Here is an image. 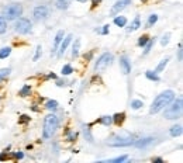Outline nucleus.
I'll return each instance as SVG.
<instances>
[{
  "label": "nucleus",
  "instance_id": "nucleus-1",
  "mask_svg": "<svg viewBox=\"0 0 183 163\" xmlns=\"http://www.w3.org/2000/svg\"><path fill=\"white\" fill-rule=\"evenodd\" d=\"M173 98H175V91L173 90H165V91H162V93H159V94L155 97L154 101H152V104H151L149 114H158V112H161L169 103L172 101Z\"/></svg>",
  "mask_w": 183,
  "mask_h": 163
},
{
  "label": "nucleus",
  "instance_id": "nucleus-2",
  "mask_svg": "<svg viewBox=\"0 0 183 163\" xmlns=\"http://www.w3.org/2000/svg\"><path fill=\"white\" fill-rule=\"evenodd\" d=\"M58 125L59 120L54 112H49L48 115H45L44 124H42V138L44 139H51L54 136V134L56 132V129H58Z\"/></svg>",
  "mask_w": 183,
  "mask_h": 163
},
{
  "label": "nucleus",
  "instance_id": "nucleus-3",
  "mask_svg": "<svg viewBox=\"0 0 183 163\" xmlns=\"http://www.w3.org/2000/svg\"><path fill=\"white\" fill-rule=\"evenodd\" d=\"M182 110H183V98H173L172 101L169 103L162 111H163V117L166 120H176L182 115Z\"/></svg>",
  "mask_w": 183,
  "mask_h": 163
},
{
  "label": "nucleus",
  "instance_id": "nucleus-4",
  "mask_svg": "<svg viewBox=\"0 0 183 163\" xmlns=\"http://www.w3.org/2000/svg\"><path fill=\"white\" fill-rule=\"evenodd\" d=\"M23 16V4L21 3H10L3 9V17L9 21H14Z\"/></svg>",
  "mask_w": 183,
  "mask_h": 163
},
{
  "label": "nucleus",
  "instance_id": "nucleus-5",
  "mask_svg": "<svg viewBox=\"0 0 183 163\" xmlns=\"http://www.w3.org/2000/svg\"><path fill=\"white\" fill-rule=\"evenodd\" d=\"M114 61V56L111 52H104L97 58V61L95 62V70L96 72H103L104 69H107Z\"/></svg>",
  "mask_w": 183,
  "mask_h": 163
},
{
  "label": "nucleus",
  "instance_id": "nucleus-6",
  "mask_svg": "<svg viewBox=\"0 0 183 163\" xmlns=\"http://www.w3.org/2000/svg\"><path fill=\"white\" fill-rule=\"evenodd\" d=\"M14 30L16 33L18 34H23V35H26V34H28L30 31H31V28H33V23H31V20L27 17H18L17 20H14Z\"/></svg>",
  "mask_w": 183,
  "mask_h": 163
},
{
  "label": "nucleus",
  "instance_id": "nucleus-7",
  "mask_svg": "<svg viewBox=\"0 0 183 163\" xmlns=\"http://www.w3.org/2000/svg\"><path fill=\"white\" fill-rule=\"evenodd\" d=\"M134 144V139L131 136H116L113 138V142H110V146L114 148H123V146H130Z\"/></svg>",
  "mask_w": 183,
  "mask_h": 163
},
{
  "label": "nucleus",
  "instance_id": "nucleus-8",
  "mask_svg": "<svg viewBox=\"0 0 183 163\" xmlns=\"http://www.w3.org/2000/svg\"><path fill=\"white\" fill-rule=\"evenodd\" d=\"M48 14H49V10H48V7L47 6H44V4L35 6L34 10H33V17L35 18V20H38V21H41V20H47Z\"/></svg>",
  "mask_w": 183,
  "mask_h": 163
},
{
  "label": "nucleus",
  "instance_id": "nucleus-9",
  "mask_svg": "<svg viewBox=\"0 0 183 163\" xmlns=\"http://www.w3.org/2000/svg\"><path fill=\"white\" fill-rule=\"evenodd\" d=\"M130 3H131V0H117V2L113 4L111 10H110V16L114 17V16L120 14V11H123L127 6H130Z\"/></svg>",
  "mask_w": 183,
  "mask_h": 163
},
{
  "label": "nucleus",
  "instance_id": "nucleus-10",
  "mask_svg": "<svg viewBox=\"0 0 183 163\" xmlns=\"http://www.w3.org/2000/svg\"><path fill=\"white\" fill-rule=\"evenodd\" d=\"M120 69H121V72H123V75H125V76L131 73V62H130L127 55L120 56Z\"/></svg>",
  "mask_w": 183,
  "mask_h": 163
},
{
  "label": "nucleus",
  "instance_id": "nucleus-11",
  "mask_svg": "<svg viewBox=\"0 0 183 163\" xmlns=\"http://www.w3.org/2000/svg\"><path fill=\"white\" fill-rule=\"evenodd\" d=\"M72 40H73V35L72 34H68V35H65L63 37V40H62V42L59 44V48H58V56H62L63 54L66 52V49H68V47L70 45V42H72Z\"/></svg>",
  "mask_w": 183,
  "mask_h": 163
},
{
  "label": "nucleus",
  "instance_id": "nucleus-12",
  "mask_svg": "<svg viewBox=\"0 0 183 163\" xmlns=\"http://www.w3.org/2000/svg\"><path fill=\"white\" fill-rule=\"evenodd\" d=\"M154 138L152 136H146V138H141V139H138V141H134V144H132V145L134 146H137V148H148V146L149 145H152V144H154Z\"/></svg>",
  "mask_w": 183,
  "mask_h": 163
},
{
  "label": "nucleus",
  "instance_id": "nucleus-13",
  "mask_svg": "<svg viewBox=\"0 0 183 163\" xmlns=\"http://www.w3.org/2000/svg\"><path fill=\"white\" fill-rule=\"evenodd\" d=\"M63 37H65V31H63V30H59L58 33H56V35H55V38H54V47H52L51 55H55V52L58 51V48H59V44L62 42Z\"/></svg>",
  "mask_w": 183,
  "mask_h": 163
},
{
  "label": "nucleus",
  "instance_id": "nucleus-14",
  "mask_svg": "<svg viewBox=\"0 0 183 163\" xmlns=\"http://www.w3.org/2000/svg\"><path fill=\"white\" fill-rule=\"evenodd\" d=\"M138 28H141V18H139V16H137V17L130 23V26H128V28H127V33H134V31H137Z\"/></svg>",
  "mask_w": 183,
  "mask_h": 163
},
{
  "label": "nucleus",
  "instance_id": "nucleus-15",
  "mask_svg": "<svg viewBox=\"0 0 183 163\" xmlns=\"http://www.w3.org/2000/svg\"><path fill=\"white\" fill-rule=\"evenodd\" d=\"M182 132H183V128H182V125H180V124H175V125H172V127H170V129H169V134H170V136H173V138L180 136V135H182Z\"/></svg>",
  "mask_w": 183,
  "mask_h": 163
},
{
  "label": "nucleus",
  "instance_id": "nucleus-16",
  "mask_svg": "<svg viewBox=\"0 0 183 163\" xmlns=\"http://www.w3.org/2000/svg\"><path fill=\"white\" fill-rule=\"evenodd\" d=\"M113 23H114V24H116L117 27L123 28V27L127 26V17H125V16H121V14H117V16H114Z\"/></svg>",
  "mask_w": 183,
  "mask_h": 163
},
{
  "label": "nucleus",
  "instance_id": "nucleus-17",
  "mask_svg": "<svg viewBox=\"0 0 183 163\" xmlns=\"http://www.w3.org/2000/svg\"><path fill=\"white\" fill-rule=\"evenodd\" d=\"M111 118H113V124H116V125H121L125 120V112H117V114L111 115Z\"/></svg>",
  "mask_w": 183,
  "mask_h": 163
},
{
  "label": "nucleus",
  "instance_id": "nucleus-18",
  "mask_svg": "<svg viewBox=\"0 0 183 163\" xmlns=\"http://www.w3.org/2000/svg\"><path fill=\"white\" fill-rule=\"evenodd\" d=\"M44 107L48 110V111L54 112V111H56V110H58L59 104H58V101H56V100H47V103H45Z\"/></svg>",
  "mask_w": 183,
  "mask_h": 163
},
{
  "label": "nucleus",
  "instance_id": "nucleus-19",
  "mask_svg": "<svg viewBox=\"0 0 183 163\" xmlns=\"http://www.w3.org/2000/svg\"><path fill=\"white\" fill-rule=\"evenodd\" d=\"M169 61H170V58H169V56H166V58L162 59V61L156 65V68H155V72H156V73L163 72L165 68H166V65H168V62H169Z\"/></svg>",
  "mask_w": 183,
  "mask_h": 163
},
{
  "label": "nucleus",
  "instance_id": "nucleus-20",
  "mask_svg": "<svg viewBox=\"0 0 183 163\" xmlns=\"http://www.w3.org/2000/svg\"><path fill=\"white\" fill-rule=\"evenodd\" d=\"M79 51H81V40L77 38V40H75V42H73V45H72V56L73 58H77V56H79Z\"/></svg>",
  "mask_w": 183,
  "mask_h": 163
},
{
  "label": "nucleus",
  "instance_id": "nucleus-21",
  "mask_svg": "<svg viewBox=\"0 0 183 163\" xmlns=\"http://www.w3.org/2000/svg\"><path fill=\"white\" fill-rule=\"evenodd\" d=\"M145 77L148 80H151V82H159V80H161V77L158 76V73L155 72V70H146Z\"/></svg>",
  "mask_w": 183,
  "mask_h": 163
},
{
  "label": "nucleus",
  "instance_id": "nucleus-22",
  "mask_svg": "<svg viewBox=\"0 0 183 163\" xmlns=\"http://www.w3.org/2000/svg\"><path fill=\"white\" fill-rule=\"evenodd\" d=\"M18 96L20 97H28V96H31V86L30 84H24L20 89V91H18Z\"/></svg>",
  "mask_w": 183,
  "mask_h": 163
},
{
  "label": "nucleus",
  "instance_id": "nucleus-23",
  "mask_svg": "<svg viewBox=\"0 0 183 163\" xmlns=\"http://www.w3.org/2000/svg\"><path fill=\"white\" fill-rule=\"evenodd\" d=\"M65 138L68 142H75L77 138V132H75V131H70V129H66L65 131Z\"/></svg>",
  "mask_w": 183,
  "mask_h": 163
},
{
  "label": "nucleus",
  "instance_id": "nucleus-24",
  "mask_svg": "<svg viewBox=\"0 0 183 163\" xmlns=\"http://www.w3.org/2000/svg\"><path fill=\"white\" fill-rule=\"evenodd\" d=\"M99 122L102 125H104V127H110L113 124V118H111V115H103L99 118Z\"/></svg>",
  "mask_w": 183,
  "mask_h": 163
},
{
  "label": "nucleus",
  "instance_id": "nucleus-25",
  "mask_svg": "<svg viewBox=\"0 0 183 163\" xmlns=\"http://www.w3.org/2000/svg\"><path fill=\"white\" fill-rule=\"evenodd\" d=\"M158 18H159V17H158L156 14H151L149 17H148V21H146L145 27H146V28H151L152 26H155V24L158 23Z\"/></svg>",
  "mask_w": 183,
  "mask_h": 163
},
{
  "label": "nucleus",
  "instance_id": "nucleus-26",
  "mask_svg": "<svg viewBox=\"0 0 183 163\" xmlns=\"http://www.w3.org/2000/svg\"><path fill=\"white\" fill-rule=\"evenodd\" d=\"M11 54V47H3L0 49V59H6L9 58Z\"/></svg>",
  "mask_w": 183,
  "mask_h": 163
},
{
  "label": "nucleus",
  "instance_id": "nucleus-27",
  "mask_svg": "<svg viewBox=\"0 0 183 163\" xmlns=\"http://www.w3.org/2000/svg\"><path fill=\"white\" fill-rule=\"evenodd\" d=\"M68 7H69V0H56V9L68 10Z\"/></svg>",
  "mask_w": 183,
  "mask_h": 163
},
{
  "label": "nucleus",
  "instance_id": "nucleus-28",
  "mask_svg": "<svg viewBox=\"0 0 183 163\" xmlns=\"http://www.w3.org/2000/svg\"><path fill=\"white\" fill-rule=\"evenodd\" d=\"M154 38H149V41L145 44V47H144V52H142V55L145 56V55H148L151 52V49H152V47H154Z\"/></svg>",
  "mask_w": 183,
  "mask_h": 163
},
{
  "label": "nucleus",
  "instance_id": "nucleus-29",
  "mask_svg": "<svg viewBox=\"0 0 183 163\" xmlns=\"http://www.w3.org/2000/svg\"><path fill=\"white\" fill-rule=\"evenodd\" d=\"M149 41V35H146V34H144V35H141L138 38V42H137V45L138 47H141V48H144L145 47V44Z\"/></svg>",
  "mask_w": 183,
  "mask_h": 163
},
{
  "label": "nucleus",
  "instance_id": "nucleus-30",
  "mask_svg": "<svg viewBox=\"0 0 183 163\" xmlns=\"http://www.w3.org/2000/svg\"><path fill=\"white\" fill-rule=\"evenodd\" d=\"M11 73V69L10 68H3L0 69V82H3L6 77H9V75Z\"/></svg>",
  "mask_w": 183,
  "mask_h": 163
},
{
  "label": "nucleus",
  "instance_id": "nucleus-31",
  "mask_svg": "<svg viewBox=\"0 0 183 163\" xmlns=\"http://www.w3.org/2000/svg\"><path fill=\"white\" fill-rule=\"evenodd\" d=\"M61 73H62V76H69L70 73H73V68L69 65V63H66V65H63Z\"/></svg>",
  "mask_w": 183,
  "mask_h": 163
},
{
  "label": "nucleus",
  "instance_id": "nucleus-32",
  "mask_svg": "<svg viewBox=\"0 0 183 163\" xmlns=\"http://www.w3.org/2000/svg\"><path fill=\"white\" fill-rule=\"evenodd\" d=\"M7 31V21L3 16H0V34H4Z\"/></svg>",
  "mask_w": 183,
  "mask_h": 163
},
{
  "label": "nucleus",
  "instance_id": "nucleus-33",
  "mask_svg": "<svg viewBox=\"0 0 183 163\" xmlns=\"http://www.w3.org/2000/svg\"><path fill=\"white\" fill-rule=\"evenodd\" d=\"M144 107V101L142 100H132L131 101V108L132 110H139Z\"/></svg>",
  "mask_w": 183,
  "mask_h": 163
},
{
  "label": "nucleus",
  "instance_id": "nucleus-34",
  "mask_svg": "<svg viewBox=\"0 0 183 163\" xmlns=\"http://www.w3.org/2000/svg\"><path fill=\"white\" fill-rule=\"evenodd\" d=\"M169 41H170V33H165L161 38V45L162 47H166L169 44Z\"/></svg>",
  "mask_w": 183,
  "mask_h": 163
},
{
  "label": "nucleus",
  "instance_id": "nucleus-35",
  "mask_svg": "<svg viewBox=\"0 0 183 163\" xmlns=\"http://www.w3.org/2000/svg\"><path fill=\"white\" fill-rule=\"evenodd\" d=\"M83 135H84V138L88 139V142H93V136H92V134H90V129H89V127H84L83 125Z\"/></svg>",
  "mask_w": 183,
  "mask_h": 163
},
{
  "label": "nucleus",
  "instance_id": "nucleus-36",
  "mask_svg": "<svg viewBox=\"0 0 183 163\" xmlns=\"http://www.w3.org/2000/svg\"><path fill=\"white\" fill-rule=\"evenodd\" d=\"M41 54H42V48H41V45H38V47L35 48V54H34V56H33V61L34 62L38 61V59L41 58Z\"/></svg>",
  "mask_w": 183,
  "mask_h": 163
},
{
  "label": "nucleus",
  "instance_id": "nucleus-37",
  "mask_svg": "<svg viewBox=\"0 0 183 163\" xmlns=\"http://www.w3.org/2000/svg\"><path fill=\"white\" fill-rule=\"evenodd\" d=\"M128 159V155H123V156H118V158H114V159H110L109 162L111 163H121V162H125Z\"/></svg>",
  "mask_w": 183,
  "mask_h": 163
},
{
  "label": "nucleus",
  "instance_id": "nucleus-38",
  "mask_svg": "<svg viewBox=\"0 0 183 163\" xmlns=\"http://www.w3.org/2000/svg\"><path fill=\"white\" fill-rule=\"evenodd\" d=\"M109 28H110V26H109V24H106L104 27H102V30H96V31H97L99 34H102V35H107V34L110 33Z\"/></svg>",
  "mask_w": 183,
  "mask_h": 163
},
{
  "label": "nucleus",
  "instance_id": "nucleus-39",
  "mask_svg": "<svg viewBox=\"0 0 183 163\" xmlns=\"http://www.w3.org/2000/svg\"><path fill=\"white\" fill-rule=\"evenodd\" d=\"M30 115H26V114H23V115H20V120H18V122L20 124H26V122H30Z\"/></svg>",
  "mask_w": 183,
  "mask_h": 163
},
{
  "label": "nucleus",
  "instance_id": "nucleus-40",
  "mask_svg": "<svg viewBox=\"0 0 183 163\" xmlns=\"http://www.w3.org/2000/svg\"><path fill=\"white\" fill-rule=\"evenodd\" d=\"M100 3H102V0H92V9H96Z\"/></svg>",
  "mask_w": 183,
  "mask_h": 163
},
{
  "label": "nucleus",
  "instance_id": "nucleus-41",
  "mask_svg": "<svg viewBox=\"0 0 183 163\" xmlns=\"http://www.w3.org/2000/svg\"><path fill=\"white\" fill-rule=\"evenodd\" d=\"M178 59L182 62V44H179V51H178Z\"/></svg>",
  "mask_w": 183,
  "mask_h": 163
},
{
  "label": "nucleus",
  "instance_id": "nucleus-42",
  "mask_svg": "<svg viewBox=\"0 0 183 163\" xmlns=\"http://www.w3.org/2000/svg\"><path fill=\"white\" fill-rule=\"evenodd\" d=\"M13 156H14L16 159H23V158H24V153H23V152H16Z\"/></svg>",
  "mask_w": 183,
  "mask_h": 163
},
{
  "label": "nucleus",
  "instance_id": "nucleus-43",
  "mask_svg": "<svg viewBox=\"0 0 183 163\" xmlns=\"http://www.w3.org/2000/svg\"><path fill=\"white\" fill-rule=\"evenodd\" d=\"M47 79H58V76H56V75H55V73H49V75H47Z\"/></svg>",
  "mask_w": 183,
  "mask_h": 163
},
{
  "label": "nucleus",
  "instance_id": "nucleus-44",
  "mask_svg": "<svg viewBox=\"0 0 183 163\" xmlns=\"http://www.w3.org/2000/svg\"><path fill=\"white\" fill-rule=\"evenodd\" d=\"M152 162H159V163H163V159H162V158H152Z\"/></svg>",
  "mask_w": 183,
  "mask_h": 163
},
{
  "label": "nucleus",
  "instance_id": "nucleus-45",
  "mask_svg": "<svg viewBox=\"0 0 183 163\" xmlns=\"http://www.w3.org/2000/svg\"><path fill=\"white\" fill-rule=\"evenodd\" d=\"M76 2H79V3H84L86 0H76Z\"/></svg>",
  "mask_w": 183,
  "mask_h": 163
}]
</instances>
